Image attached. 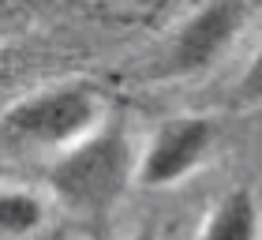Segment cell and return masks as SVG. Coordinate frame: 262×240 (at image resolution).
I'll use <instances>...</instances> for the list:
<instances>
[{
  "label": "cell",
  "instance_id": "52a82bcc",
  "mask_svg": "<svg viewBox=\"0 0 262 240\" xmlns=\"http://www.w3.org/2000/svg\"><path fill=\"white\" fill-rule=\"evenodd\" d=\"M258 102H262V42L236 83V105H258Z\"/></svg>",
  "mask_w": 262,
  "mask_h": 240
},
{
  "label": "cell",
  "instance_id": "7a4b0ae2",
  "mask_svg": "<svg viewBox=\"0 0 262 240\" xmlns=\"http://www.w3.org/2000/svg\"><path fill=\"white\" fill-rule=\"evenodd\" d=\"M109 124V98L98 83L64 79L34 94H23L4 109V139L8 147L49 150L60 158L79 147L94 131Z\"/></svg>",
  "mask_w": 262,
  "mask_h": 240
},
{
  "label": "cell",
  "instance_id": "8992f818",
  "mask_svg": "<svg viewBox=\"0 0 262 240\" xmlns=\"http://www.w3.org/2000/svg\"><path fill=\"white\" fill-rule=\"evenodd\" d=\"M41 222H45L41 195H34L27 188H4V195H0V233L8 240L30 236L34 229H41Z\"/></svg>",
  "mask_w": 262,
  "mask_h": 240
},
{
  "label": "cell",
  "instance_id": "6da1fadb",
  "mask_svg": "<svg viewBox=\"0 0 262 240\" xmlns=\"http://www.w3.org/2000/svg\"><path fill=\"white\" fill-rule=\"evenodd\" d=\"M139 154L142 150L131 143L127 131L109 120L79 147L53 158L45 184L71 218L101 229L116 203L127 195V188L139 184Z\"/></svg>",
  "mask_w": 262,
  "mask_h": 240
},
{
  "label": "cell",
  "instance_id": "ba28073f",
  "mask_svg": "<svg viewBox=\"0 0 262 240\" xmlns=\"http://www.w3.org/2000/svg\"><path fill=\"white\" fill-rule=\"evenodd\" d=\"M131 240H161V233H158V229H139Z\"/></svg>",
  "mask_w": 262,
  "mask_h": 240
},
{
  "label": "cell",
  "instance_id": "5b68a950",
  "mask_svg": "<svg viewBox=\"0 0 262 240\" xmlns=\"http://www.w3.org/2000/svg\"><path fill=\"white\" fill-rule=\"evenodd\" d=\"M199 240H262V207L251 188H229L202 222Z\"/></svg>",
  "mask_w": 262,
  "mask_h": 240
},
{
  "label": "cell",
  "instance_id": "277c9868",
  "mask_svg": "<svg viewBox=\"0 0 262 240\" xmlns=\"http://www.w3.org/2000/svg\"><path fill=\"white\" fill-rule=\"evenodd\" d=\"M217 128L206 116H172L146 139L139 154V184L142 188H172L187 180L210 158Z\"/></svg>",
  "mask_w": 262,
  "mask_h": 240
},
{
  "label": "cell",
  "instance_id": "3957f363",
  "mask_svg": "<svg viewBox=\"0 0 262 240\" xmlns=\"http://www.w3.org/2000/svg\"><path fill=\"white\" fill-rule=\"evenodd\" d=\"M244 19H247L244 0H206V4L195 8L172 30V38L161 49V60L154 68V75L176 79V75H199V71H206L232 45V38L244 27Z\"/></svg>",
  "mask_w": 262,
  "mask_h": 240
}]
</instances>
